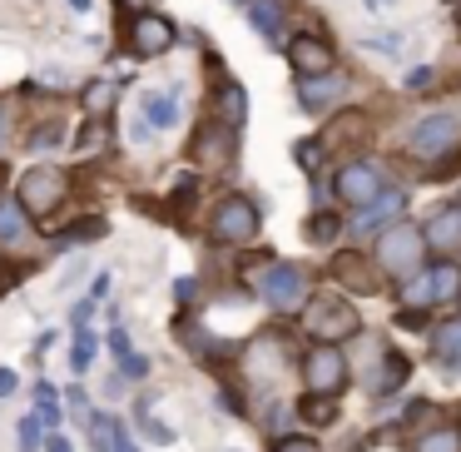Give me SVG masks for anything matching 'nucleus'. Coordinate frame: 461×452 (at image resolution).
Instances as JSON below:
<instances>
[{
    "mask_svg": "<svg viewBox=\"0 0 461 452\" xmlns=\"http://www.w3.org/2000/svg\"><path fill=\"white\" fill-rule=\"evenodd\" d=\"M303 328H308L312 343H348L357 338L362 318L342 293H318V299L303 303Z\"/></svg>",
    "mask_w": 461,
    "mask_h": 452,
    "instance_id": "f257e3e1",
    "label": "nucleus"
},
{
    "mask_svg": "<svg viewBox=\"0 0 461 452\" xmlns=\"http://www.w3.org/2000/svg\"><path fill=\"white\" fill-rule=\"evenodd\" d=\"M258 299L278 313H298L303 303H308V269H303V263H288V259L268 263V269L258 273Z\"/></svg>",
    "mask_w": 461,
    "mask_h": 452,
    "instance_id": "f03ea898",
    "label": "nucleus"
},
{
    "mask_svg": "<svg viewBox=\"0 0 461 452\" xmlns=\"http://www.w3.org/2000/svg\"><path fill=\"white\" fill-rule=\"evenodd\" d=\"M421 249H427V234L417 229V224H387V229L377 234V249H372V259L382 263V273H417L421 263Z\"/></svg>",
    "mask_w": 461,
    "mask_h": 452,
    "instance_id": "7ed1b4c3",
    "label": "nucleus"
},
{
    "mask_svg": "<svg viewBox=\"0 0 461 452\" xmlns=\"http://www.w3.org/2000/svg\"><path fill=\"white\" fill-rule=\"evenodd\" d=\"M447 299H461V263H437V269L407 273L402 309H431V303H447Z\"/></svg>",
    "mask_w": 461,
    "mask_h": 452,
    "instance_id": "20e7f679",
    "label": "nucleus"
},
{
    "mask_svg": "<svg viewBox=\"0 0 461 452\" xmlns=\"http://www.w3.org/2000/svg\"><path fill=\"white\" fill-rule=\"evenodd\" d=\"M258 204L243 199V194H229V199L213 204V219H209V234L219 244H233V249H243V244L258 239Z\"/></svg>",
    "mask_w": 461,
    "mask_h": 452,
    "instance_id": "39448f33",
    "label": "nucleus"
},
{
    "mask_svg": "<svg viewBox=\"0 0 461 452\" xmlns=\"http://www.w3.org/2000/svg\"><path fill=\"white\" fill-rule=\"evenodd\" d=\"M303 383H308V392H328V398L348 388V358L338 343H312L303 353Z\"/></svg>",
    "mask_w": 461,
    "mask_h": 452,
    "instance_id": "423d86ee",
    "label": "nucleus"
},
{
    "mask_svg": "<svg viewBox=\"0 0 461 452\" xmlns=\"http://www.w3.org/2000/svg\"><path fill=\"white\" fill-rule=\"evenodd\" d=\"M332 194H338L348 209H367V204L382 194V170L372 160H348L338 170V180H332Z\"/></svg>",
    "mask_w": 461,
    "mask_h": 452,
    "instance_id": "0eeeda50",
    "label": "nucleus"
},
{
    "mask_svg": "<svg viewBox=\"0 0 461 452\" xmlns=\"http://www.w3.org/2000/svg\"><path fill=\"white\" fill-rule=\"evenodd\" d=\"M124 41H130L134 55H164L179 41V31H174V21H164L159 11H134V21L124 25Z\"/></svg>",
    "mask_w": 461,
    "mask_h": 452,
    "instance_id": "6e6552de",
    "label": "nucleus"
},
{
    "mask_svg": "<svg viewBox=\"0 0 461 452\" xmlns=\"http://www.w3.org/2000/svg\"><path fill=\"white\" fill-rule=\"evenodd\" d=\"M461 140V120L456 115H431V120H421L417 130H411L407 150L417 154V160H441L447 150H456Z\"/></svg>",
    "mask_w": 461,
    "mask_h": 452,
    "instance_id": "1a4fd4ad",
    "label": "nucleus"
},
{
    "mask_svg": "<svg viewBox=\"0 0 461 452\" xmlns=\"http://www.w3.org/2000/svg\"><path fill=\"white\" fill-rule=\"evenodd\" d=\"M328 273H332V279H338L348 293H377V289H382V263L367 259V254H357V249L332 254Z\"/></svg>",
    "mask_w": 461,
    "mask_h": 452,
    "instance_id": "9d476101",
    "label": "nucleus"
},
{
    "mask_svg": "<svg viewBox=\"0 0 461 452\" xmlns=\"http://www.w3.org/2000/svg\"><path fill=\"white\" fill-rule=\"evenodd\" d=\"M21 204L31 214H50L55 204H65V174L55 170V164H35V170H25L21 180Z\"/></svg>",
    "mask_w": 461,
    "mask_h": 452,
    "instance_id": "9b49d317",
    "label": "nucleus"
},
{
    "mask_svg": "<svg viewBox=\"0 0 461 452\" xmlns=\"http://www.w3.org/2000/svg\"><path fill=\"white\" fill-rule=\"evenodd\" d=\"M348 95V75H338V70H328V75H308V80L298 85V105L308 115H322V110H332V105Z\"/></svg>",
    "mask_w": 461,
    "mask_h": 452,
    "instance_id": "f8f14e48",
    "label": "nucleus"
},
{
    "mask_svg": "<svg viewBox=\"0 0 461 452\" xmlns=\"http://www.w3.org/2000/svg\"><path fill=\"white\" fill-rule=\"evenodd\" d=\"M283 51H288V60H293V70H298V80H308V75H328V70H338L332 51L318 41V35H298V41H288Z\"/></svg>",
    "mask_w": 461,
    "mask_h": 452,
    "instance_id": "ddd939ff",
    "label": "nucleus"
},
{
    "mask_svg": "<svg viewBox=\"0 0 461 452\" xmlns=\"http://www.w3.org/2000/svg\"><path fill=\"white\" fill-rule=\"evenodd\" d=\"M407 209V199H402L397 189H387V194H377V199L367 204V209H357V219H352V229L357 234H382L387 224H397V214Z\"/></svg>",
    "mask_w": 461,
    "mask_h": 452,
    "instance_id": "4468645a",
    "label": "nucleus"
},
{
    "mask_svg": "<svg viewBox=\"0 0 461 452\" xmlns=\"http://www.w3.org/2000/svg\"><path fill=\"white\" fill-rule=\"evenodd\" d=\"M427 249H437V254H451V249H461V204L456 209H441V214H431L427 219Z\"/></svg>",
    "mask_w": 461,
    "mask_h": 452,
    "instance_id": "2eb2a0df",
    "label": "nucleus"
},
{
    "mask_svg": "<svg viewBox=\"0 0 461 452\" xmlns=\"http://www.w3.org/2000/svg\"><path fill=\"white\" fill-rule=\"evenodd\" d=\"M249 25L263 35L268 45H288V35H283V11H278V0H249Z\"/></svg>",
    "mask_w": 461,
    "mask_h": 452,
    "instance_id": "dca6fc26",
    "label": "nucleus"
},
{
    "mask_svg": "<svg viewBox=\"0 0 461 452\" xmlns=\"http://www.w3.org/2000/svg\"><path fill=\"white\" fill-rule=\"evenodd\" d=\"M229 140H233V125H209V130L194 140V164H229Z\"/></svg>",
    "mask_w": 461,
    "mask_h": 452,
    "instance_id": "f3484780",
    "label": "nucleus"
},
{
    "mask_svg": "<svg viewBox=\"0 0 461 452\" xmlns=\"http://www.w3.org/2000/svg\"><path fill=\"white\" fill-rule=\"evenodd\" d=\"M31 234V209L21 199H0V244H25Z\"/></svg>",
    "mask_w": 461,
    "mask_h": 452,
    "instance_id": "a211bd4d",
    "label": "nucleus"
},
{
    "mask_svg": "<svg viewBox=\"0 0 461 452\" xmlns=\"http://www.w3.org/2000/svg\"><path fill=\"white\" fill-rule=\"evenodd\" d=\"M411 452H461V428H427L411 438Z\"/></svg>",
    "mask_w": 461,
    "mask_h": 452,
    "instance_id": "6ab92c4d",
    "label": "nucleus"
},
{
    "mask_svg": "<svg viewBox=\"0 0 461 452\" xmlns=\"http://www.w3.org/2000/svg\"><path fill=\"white\" fill-rule=\"evenodd\" d=\"M174 338H179L184 348L194 353V358H219V343H213L209 333L199 328V318H179V328H174Z\"/></svg>",
    "mask_w": 461,
    "mask_h": 452,
    "instance_id": "aec40b11",
    "label": "nucleus"
},
{
    "mask_svg": "<svg viewBox=\"0 0 461 452\" xmlns=\"http://www.w3.org/2000/svg\"><path fill=\"white\" fill-rule=\"evenodd\" d=\"M382 363H387V368L372 373V392H377V398H382V392H397V388H402V378L411 373V363L402 358V353H387Z\"/></svg>",
    "mask_w": 461,
    "mask_h": 452,
    "instance_id": "412c9836",
    "label": "nucleus"
},
{
    "mask_svg": "<svg viewBox=\"0 0 461 452\" xmlns=\"http://www.w3.org/2000/svg\"><path fill=\"white\" fill-rule=\"evenodd\" d=\"M219 110H223V125H233V130H239L243 120H249V95H243V85H223L219 90Z\"/></svg>",
    "mask_w": 461,
    "mask_h": 452,
    "instance_id": "4be33fe9",
    "label": "nucleus"
},
{
    "mask_svg": "<svg viewBox=\"0 0 461 452\" xmlns=\"http://www.w3.org/2000/svg\"><path fill=\"white\" fill-rule=\"evenodd\" d=\"M431 348H437L441 363H461V318L441 323V328L431 333Z\"/></svg>",
    "mask_w": 461,
    "mask_h": 452,
    "instance_id": "5701e85b",
    "label": "nucleus"
},
{
    "mask_svg": "<svg viewBox=\"0 0 461 452\" xmlns=\"http://www.w3.org/2000/svg\"><path fill=\"white\" fill-rule=\"evenodd\" d=\"M140 115H149V125L154 130H169L174 125V95H144V105H140Z\"/></svg>",
    "mask_w": 461,
    "mask_h": 452,
    "instance_id": "b1692460",
    "label": "nucleus"
},
{
    "mask_svg": "<svg viewBox=\"0 0 461 452\" xmlns=\"http://www.w3.org/2000/svg\"><path fill=\"white\" fill-rule=\"evenodd\" d=\"M104 229H110L104 219H75V224H65L60 244H70V249H80V244H90V239H104Z\"/></svg>",
    "mask_w": 461,
    "mask_h": 452,
    "instance_id": "393cba45",
    "label": "nucleus"
},
{
    "mask_svg": "<svg viewBox=\"0 0 461 452\" xmlns=\"http://www.w3.org/2000/svg\"><path fill=\"white\" fill-rule=\"evenodd\" d=\"M303 422H312V428H328V422H338V402H332L328 392H312V398L303 402Z\"/></svg>",
    "mask_w": 461,
    "mask_h": 452,
    "instance_id": "a878e982",
    "label": "nucleus"
},
{
    "mask_svg": "<svg viewBox=\"0 0 461 452\" xmlns=\"http://www.w3.org/2000/svg\"><path fill=\"white\" fill-rule=\"evenodd\" d=\"M41 428H45V418H41V412H25V418L15 422V438H21L15 447H21V452H35V447H45Z\"/></svg>",
    "mask_w": 461,
    "mask_h": 452,
    "instance_id": "bb28decb",
    "label": "nucleus"
},
{
    "mask_svg": "<svg viewBox=\"0 0 461 452\" xmlns=\"http://www.w3.org/2000/svg\"><path fill=\"white\" fill-rule=\"evenodd\" d=\"M134 422H140V432H149V438L159 442V447H169V442H174V428H164V422L154 418L149 402H140V408H134Z\"/></svg>",
    "mask_w": 461,
    "mask_h": 452,
    "instance_id": "cd10ccee",
    "label": "nucleus"
},
{
    "mask_svg": "<svg viewBox=\"0 0 461 452\" xmlns=\"http://www.w3.org/2000/svg\"><path fill=\"white\" fill-rule=\"evenodd\" d=\"M95 348H100V343H95V333L90 328H75V348H70V368L75 373H85L95 363Z\"/></svg>",
    "mask_w": 461,
    "mask_h": 452,
    "instance_id": "c85d7f7f",
    "label": "nucleus"
},
{
    "mask_svg": "<svg viewBox=\"0 0 461 452\" xmlns=\"http://www.w3.org/2000/svg\"><path fill=\"white\" fill-rule=\"evenodd\" d=\"M114 90H120L114 80H90V90H85V110H90V115L110 110V105H114Z\"/></svg>",
    "mask_w": 461,
    "mask_h": 452,
    "instance_id": "c756f323",
    "label": "nucleus"
},
{
    "mask_svg": "<svg viewBox=\"0 0 461 452\" xmlns=\"http://www.w3.org/2000/svg\"><path fill=\"white\" fill-rule=\"evenodd\" d=\"M35 398H41V418H45V428H60V392L50 388V383H41V388H35Z\"/></svg>",
    "mask_w": 461,
    "mask_h": 452,
    "instance_id": "7c9ffc66",
    "label": "nucleus"
},
{
    "mask_svg": "<svg viewBox=\"0 0 461 452\" xmlns=\"http://www.w3.org/2000/svg\"><path fill=\"white\" fill-rule=\"evenodd\" d=\"M367 51H382V55H402V35L397 31H382V35H362Z\"/></svg>",
    "mask_w": 461,
    "mask_h": 452,
    "instance_id": "2f4dec72",
    "label": "nucleus"
},
{
    "mask_svg": "<svg viewBox=\"0 0 461 452\" xmlns=\"http://www.w3.org/2000/svg\"><path fill=\"white\" fill-rule=\"evenodd\" d=\"M273 452H318V442L303 438V432H293V438H278V442H273Z\"/></svg>",
    "mask_w": 461,
    "mask_h": 452,
    "instance_id": "473e14b6",
    "label": "nucleus"
},
{
    "mask_svg": "<svg viewBox=\"0 0 461 452\" xmlns=\"http://www.w3.org/2000/svg\"><path fill=\"white\" fill-rule=\"evenodd\" d=\"M431 80H437V70H431V65H417V70H407V90H431Z\"/></svg>",
    "mask_w": 461,
    "mask_h": 452,
    "instance_id": "72a5a7b5",
    "label": "nucleus"
},
{
    "mask_svg": "<svg viewBox=\"0 0 461 452\" xmlns=\"http://www.w3.org/2000/svg\"><path fill=\"white\" fill-rule=\"evenodd\" d=\"M293 154H298V164H303V170H318V160H322V144H318V140H308V144H298Z\"/></svg>",
    "mask_w": 461,
    "mask_h": 452,
    "instance_id": "f704fd0d",
    "label": "nucleus"
},
{
    "mask_svg": "<svg viewBox=\"0 0 461 452\" xmlns=\"http://www.w3.org/2000/svg\"><path fill=\"white\" fill-rule=\"evenodd\" d=\"M194 299H199V279H174V303L184 309V303H194Z\"/></svg>",
    "mask_w": 461,
    "mask_h": 452,
    "instance_id": "c9c22d12",
    "label": "nucleus"
},
{
    "mask_svg": "<svg viewBox=\"0 0 461 452\" xmlns=\"http://www.w3.org/2000/svg\"><path fill=\"white\" fill-rule=\"evenodd\" d=\"M120 373L124 378H144V373H149V358H144V353H130V358L120 363Z\"/></svg>",
    "mask_w": 461,
    "mask_h": 452,
    "instance_id": "e433bc0d",
    "label": "nucleus"
},
{
    "mask_svg": "<svg viewBox=\"0 0 461 452\" xmlns=\"http://www.w3.org/2000/svg\"><path fill=\"white\" fill-rule=\"evenodd\" d=\"M110 353H114V358H120V363H124V358H130V353H134V348H130V333H124V328H110Z\"/></svg>",
    "mask_w": 461,
    "mask_h": 452,
    "instance_id": "4c0bfd02",
    "label": "nucleus"
},
{
    "mask_svg": "<svg viewBox=\"0 0 461 452\" xmlns=\"http://www.w3.org/2000/svg\"><path fill=\"white\" fill-rule=\"evenodd\" d=\"M308 234H312V239H332V234H338V219H328V214H318V219L308 224Z\"/></svg>",
    "mask_w": 461,
    "mask_h": 452,
    "instance_id": "58836bf2",
    "label": "nucleus"
},
{
    "mask_svg": "<svg viewBox=\"0 0 461 452\" xmlns=\"http://www.w3.org/2000/svg\"><path fill=\"white\" fill-rule=\"evenodd\" d=\"M114 452H140V442L130 438V428H124V422H114Z\"/></svg>",
    "mask_w": 461,
    "mask_h": 452,
    "instance_id": "ea45409f",
    "label": "nucleus"
},
{
    "mask_svg": "<svg viewBox=\"0 0 461 452\" xmlns=\"http://www.w3.org/2000/svg\"><path fill=\"white\" fill-rule=\"evenodd\" d=\"M65 402H70V412H80V418L90 422V398H85L80 388H70V392H65Z\"/></svg>",
    "mask_w": 461,
    "mask_h": 452,
    "instance_id": "a19ab883",
    "label": "nucleus"
},
{
    "mask_svg": "<svg viewBox=\"0 0 461 452\" xmlns=\"http://www.w3.org/2000/svg\"><path fill=\"white\" fill-rule=\"evenodd\" d=\"M45 452H75V442L65 438L60 428H50V438H45Z\"/></svg>",
    "mask_w": 461,
    "mask_h": 452,
    "instance_id": "79ce46f5",
    "label": "nucleus"
},
{
    "mask_svg": "<svg viewBox=\"0 0 461 452\" xmlns=\"http://www.w3.org/2000/svg\"><path fill=\"white\" fill-rule=\"evenodd\" d=\"M60 134H65L60 125H55V130H35V134H31V144H35V150H45V144H55Z\"/></svg>",
    "mask_w": 461,
    "mask_h": 452,
    "instance_id": "37998d69",
    "label": "nucleus"
},
{
    "mask_svg": "<svg viewBox=\"0 0 461 452\" xmlns=\"http://www.w3.org/2000/svg\"><path fill=\"white\" fill-rule=\"evenodd\" d=\"M11 392H15V373L0 368V398H11Z\"/></svg>",
    "mask_w": 461,
    "mask_h": 452,
    "instance_id": "c03bdc74",
    "label": "nucleus"
},
{
    "mask_svg": "<svg viewBox=\"0 0 461 452\" xmlns=\"http://www.w3.org/2000/svg\"><path fill=\"white\" fill-rule=\"evenodd\" d=\"M90 293H95V299H104V293H110V273H95V289Z\"/></svg>",
    "mask_w": 461,
    "mask_h": 452,
    "instance_id": "a18cd8bd",
    "label": "nucleus"
},
{
    "mask_svg": "<svg viewBox=\"0 0 461 452\" xmlns=\"http://www.w3.org/2000/svg\"><path fill=\"white\" fill-rule=\"evenodd\" d=\"M5 134H11V110L0 105V144H5Z\"/></svg>",
    "mask_w": 461,
    "mask_h": 452,
    "instance_id": "49530a36",
    "label": "nucleus"
},
{
    "mask_svg": "<svg viewBox=\"0 0 461 452\" xmlns=\"http://www.w3.org/2000/svg\"><path fill=\"white\" fill-rule=\"evenodd\" d=\"M65 5H70V11H80V15H85V11H95L90 0H65Z\"/></svg>",
    "mask_w": 461,
    "mask_h": 452,
    "instance_id": "de8ad7c7",
    "label": "nucleus"
},
{
    "mask_svg": "<svg viewBox=\"0 0 461 452\" xmlns=\"http://www.w3.org/2000/svg\"><path fill=\"white\" fill-rule=\"evenodd\" d=\"M367 11H382V0H367Z\"/></svg>",
    "mask_w": 461,
    "mask_h": 452,
    "instance_id": "09e8293b",
    "label": "nucleus"
},
{
    "mask_svg": "<svg viewBox=\"0 0 461 452\" xmlns=\"http://www.w3.org/2000/svg\"><path fill=\"white\" fill-rule=\"evenodd\" d=\"M124 5H140V11H144V0H124Z\"/></svg>",
    "mask_w": 461,
    "mask_h": 452,
    "instance_id": "8fccbe9b",
    "label": "nucleus"
},
{
    "mask_svg": "<svg viewBox=\"0 0 461 452\" xmlns=\"http://www.w3.org/2000/svg\"><path fill=\"white\" fill-rule=\"evenodd\" d=\"M0 194H5V170H0Z\"/></svg>",
    "mask_w": 461,
    "mask_h": 452,
    "instance_id": "3c124183",
    "label": "nucleus"
},
{
    "mask_svg": "<svg viewBox=\"0 0 461 452\" xmlns=\"http://www.w3.org/2000/svg\"><path fill=\"white\" fill-rule=\"evenodd\" d=\"M456 31H461V15H456Z\"/></svg>",
    "mask_w": 461,
    "mask_h": 452,
    "instance_id": "603ef678",
    "label": "nucleus"
},
{
    "mask_svg": "<svg viewBox=\"0 0 461 452\" xmlns=\"http://www.w3.org/2000/svg\"><path fill=\"white\" fill-rule=\"evenodd\" d=\"M456 204H461V199H456Z\"/></svg>",
    "mask_w": 461,
    "mask_h": 452,
    "instance_id": "864d4df0",
    "label": "nucleus"
}]
</instances>
